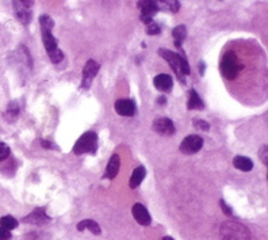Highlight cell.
<instances>
[{"label":"cell","instance_id":"1","mask_svg":"<svg viewBox=\"0 0 268 240\" xmlns=\"http://www.w3.org/2000/svg\"><path fill=\"white\" fill-rule=\"evenodd\" d=\"M40 26H41L44 46H45L46 52L49 55L50 61L53 64H60L64 60V55L63 52L59 49V42L55 38V36L52 34L55 21L50 18L49 15H41L40 17Z\"/></svg>","mask_w":268,"mask_h":240},{"label":"cell","instance_id":"2","mask_svg":"<svg viewBox=\"0 0 268 240\" xmlns=\"http://www.w3.org/2000/svg\"><path fill=\"white\" fill-rule=\"evenodd\" d=\"M221 240H250L249 229L241 222L229 221L223 222L219 229Z\"/></svg>","mask_w":268,"mask_h":240},{"label":"cell","instance_id":"3","mask_svg":"<svg viewBox=\"0 0 268 240\" xmlns=\"http://www.w3.org/2000/svg\"><path fill=\"white\" fill-rule=\"evenodd\" d=\"M219 68H221V73L225 79L234 80L241 71V64L236 53L234 52H226L221 59Z\"/></svg>","mask_w":268,"mask_h":240},{"label":"cell","instance_id":"4","mask_svg":"<svg viewBox=\"0 0 268 240\" xmlns=\"http://www.w3.org/2000/svg\"><path fill=\"white\" fill-rule=\"evenodd\" d=\"M98 150V135L95 132H86L73 145V154H95Z\"/></svg>","mask_w":268,"mask_h":240},{"label":"cell","instance_id":"5","mask_svg":"<svg viewBox=\"0 0 268 240\" xmlns=\"http://www.w3.org/2000/svg\"><path fill=\"white\" fill-rule=\"evenodd\" d=\"M33 5H34V2H32V0H15V2H13L15 17L25 26H28L33 18Z\"/></svg>","mask_w":268,"mask_h":240},{"label":"cell","instance_id":"6","mask_svg":"<svg viewBox=\"0 0 268 240\" xmlns=\"http://www.w3.org/2000/svg\"><path fill=\"white\" fill-rule=\"evenodd\" d=\"M137 6L141 9V21L145 25L153 22L155 15L159 13L160 6L155 0H144V2H137Z\"/></svg>","mask_w":268,"mask_h":240},{"label":"cell","instance_id":"7","mask_svg":"<svg viewBox=\"0 0 268 240\" xmlns=\"http://www.w3.org/2000/svg\"><path fill=\"white\" fill-rule=\"evenodd\" d=\"M203 147V139L198 135L187 136L180 144V152L184 155H194Z\"/></svg>","mask_w":268,"mask_h":240},{"label":"cell","instance_id":"8","mask_svg":"<svg viewBox=\"0 0 268 240\" xmlns=\"http://www.w3.org/2000/svg\"><path fill=\"white\" fill-rule=\"evenodd\" d=\"M159 55L163 57L167 63L169 64V67L172 68V71L176 73L179 82L184 84V77H183L182 72H180V63H179V55L177 53H173L172 50L168 49H159Z\"/></svg>","mask_w":268,"mask_h":240},{"label":"cell","instance_id":"9","mask_svg":"<svg viewBox=\"0 0 268 240\" xmlns=\"http://www.w3.org/2000/svg\"><path fill=\"white\" fill-rule=\"evenodd\" d=\"M99 68L100 65L96 63L95 60H88V61H87L86 65H84V69H83V88H90L94 77L99 72Z\"/></svg>","mask_w":268,"mask_h":240},{"label":"cell","instance_id":"10","mask_svg":"<svg viewBox=\"0 0 268 240\" xmlns=\"http://www.w3.org/2000/svg\"><path fill=\"white\" fill-rule=\"evenodd\" d=\"M152 129L161 136H172L175 133V125H173L172 119L165 117L157 118L156 121H153Z\"/></svg>","mask_w":268,"mask_h":240},{"label":"cell","instance_id":"11","mask_svg":"<svg viewBox=\"0 0 268 240\" xmlns=\"http://www.w3.org/2000/svg\"><path fill=\"white\" fill-rule=\"evenodd\" d=\"M115 111L123 117H133L136 114V103L133 99H118L114 104Z\"/></svg>","mask_w":268,"mask_h":240},{"label":"cell","instance_id":"12","mask_svg":"<svg viewBox=\"0 0 268 240\" xmlns=\"http://www.w3.org/2000/svg\"><path fill=\"white\" fill-rule=\"evenodd\" d=\"M23 222L36 224V225H45V224L50 222V217L46 214L45 209L37 208L30 214H28L26 217L23 218Z\"/></svg>","mask_w":268,"mask_h":240},{"label":"cell","instance_id":"13","mask_svg":"<svg viewBox=\"0 0 268 240\" xmlns=\"http://www.w3.org/2000/svg\"><path fill=\"white\" fill-rule=\"evenodd\" d=\"M132 213L134 218H136V221L140 224V225H149L150 221H152V218H150V214L148 212V209L144 206L142 204H134L133 205Z\"/></svg>","mask_w":268,"mask_h":240},{"label":"cell","instance_id":"14","mask_svg":"<svg viewBox=\"0 0 268 240\" xmlns=\"http://www.w3.org/2000/svg\"><path fill=\"white\" fill-rule=\"evenodd\" d=\"M153 84H155L156 88L161 91V92H171L173 87V80L169 75L160 73V75H157V76L153 79Z\"/></svg>","mask_w":268,"mask_h":240},{"label":"cell","instance_id":"15","mask_svg":"<svg viewBox=\"0 0 268 240\" xmlns=\"http://www.w3.org/2000/svg\"><path fill=\"white\" fill-rule=\"evenodd\" d=\"M119 166H121V162H119V156L117 154H114L111 158H110L109 163H107V167H106L105 178L107 179H114L117 177V174L119 171Z\"/></svg>","mask_w":268,"mask_h":240},{"label":"cell","instance_id":"16","mask_svg":"<svg viewBox=\"0 0 268 240\" xmlns=\"http://www.w3.org/2000/svg\"><path fill=\"white\" fill-rule=\"evenodd\" d=\"M146 175V170L144 166H138V167L132 172V177H130V181H129V186L132 189H136L138 186L141 185V182L144 181V178Z\"/></svg>","mask_w":268,"mask_h":240},{"label":"cell","instance_id":"17","mask_svg":"<svg viewBox=\"0 0 268 240\" xmlns=\"http://www.w3.org/2000/svg\"><path fill=\"white\" fill-rule=\"evenodd\" d=\"M233 166H234L237 170H240V171L248 172L253 168V162H252L249 158H246V156L238 155V156L233 159Z\"/></svg>","mask_w":268,"mask_h":240},{"label":"cell","instance_id":"18","mask_svg":"<svg viewBox=\"0 0 268 240\" xmlns=\"http://www.w3.org/2000/svg\"><path fill=\"white\" fill-rule=\"evenodd\" d=\"M187 109L188 110H202L205 109V103L203 100L198 95L194 88H191L190 91V98H188V103H187Z\"/></svg>","mask_w":268,"mask_h":240},{"label":"cell","instance_id":"19","mask_svg":"<svg viewBox=\"0 0 268 240\" xmlns=\"http://www.w3.org/2000/svg\"><path fill=\"white\" fill-rule=\"evenodd\" d=\"M172 36H173V42H175V46L177 49H182V45L184 40L187 37V29L184 25H179L176 28L172 30Z\"/></svg>","mask_w":268,"mask_h":240},{"label":"cell","instance_id":"20","mask_svg":"<svg viewBox=\"0 0 268 240\" xmlns=\"http://www.w3.org/2000/svg\"><path fill=\"white\" fill-rule=\"evenodd\" d=\"M19 113H21V107L17 100H11L7 106V109L5 111V118L9 123H14L15 119L18 118Z\"/></svg>","mask_w":268,"mask_h":240},{"label":"cell","instance_id":"21","mask_svg":"<svg viewBox=\"0 0 268 240\" xmlns=\"http://www.w3.org/2000/svg\"><path fill=\"white\" fill-rule=\"evenodd\" d=\"M84 229H90L94 235H100V233H102L99 224L94 221V220H90V218H86V220H83L82 222H79L78 224V231L83 232Z\"/></svg>","mask_w":268,"mask_h":240},{"label":"cell","instance_id":"22","mask_svg":"<svg viewBox=\"0 0 268 240\" xmlns=\"http://www.w3.org/2000/svg\"><path fill=\"white\" fill-rule=\"evenodd\" d=\"M0 226L2 228H5V229H14L18 226V220L13 216H3V217L0 218Z\"/></svg>","mask_w":268,"mask_h":240},{"label":"cell","instance_id":"23","mask_svg":"<svg viewBox=\"0 0 268 240\" xmlns=\"http://www.w3.org/2000/svg\"><path fill=\"white\" fill-rule=\"evenodd\" d=\"M179 63H180V72H182L183 76H184V75H190L191 73L190 64H188V61H187L186 55H184L183 49H180V55H179Z\"/></svg>","mask_w":268,"mask_h":240},{"label":"cell","instance_id":"24","mask_svg":"<svg viewBox=\"0 0 268 240\" xmlns=\"http://www.w3.org/2000/svg\"><path fill=\"white\" fill-rule=\"evenodd\" d=\"M159 5H163L165 10H169L171 13H176L177 10L180 9V3L175 2V0H167V2H159Z\"/></svg>","mask_w":268,"mask_h":240},{"label":"cell","instance_id":"25","mask_svg":"<svg viewBox=\"0 0 268 240\" xmlns=\"http://www.w3.org/2000/svg\"><path fill=\"white\" fill-rule=\"evenodd\" d=\"M146 33H148L149 36H159L160 33H161V28H160L159 23L150 22L146 25Z\"/></svg>","mask_w":268,"mask_h":240},{"label":"cell","instance_id":"26","mask_svg":"<svg viewBox=\"0 0 268 240\" xmlns=\"http://www.w3.org/2000/svg\"><path fill=\"white\" fill-rule=\"evenodd\" d=\"M10 155H11V150L9 145L0 143V162H5L6 159L10 158Z\"/></svg>","mask_w":268,"mask_h":240},{"label":"cell","instance_id":"27","mask_svg":"<svg viewBox=\"0 0 268 240\" xmlns=\"http://www.w3.org/2000/svg\"><path fill=\"white\" fill-rule=\"evenodd\" d=\"M194 127L199 128L202 131H209L210 129L209 123H206L203 119H195V121H194Z\"/></svg>","mask_w":268,"mask_h":240},{"label":"cell","instance_id":"28","mask_svg":"<svg viewBox=\"0 0 268 240\" xmlns=\"http://www.w3.org/2000/svg\"><path fill=\"white\" fill-rule=\"evenodd\" d=\"M11 239V231L9 229H5L0 226V240H10Z\"/></svg>","mask_w":268,"mask_h":240},{"label":"cell","instance_id":"29","mask_svg":"<svg viewBox=\"0 0 268 240\" xmlns=\"http://www.w3.org/2000/svg\"><path fill=\"white\" fill-rule=\"evenodd\" d=\"M219 205H221V206H222L223 213H225V214H226V216H232V214H233L232 208H230V206H227L226 202H225V201H223V199H221V201H219Z\"/></svg>","mask_w":268,"mask_h":240},{"label":"cell","instance_id":"30","mask_svg":"<svg viewBox=\"0 0 268 240\" xmlns=\"http://www.w3.org/2000/svg\"><path fill=\"white\" fill-rule=\"evenodd\" d=\"M267 145H264L263 148L260 150V159H261V162L264 163V166H267L268 160H267Z\"/></svg>","mask_w":268,"mask_h":240},{"label":"cell","instance_id":"31","mask_svg":"<svg viewBox=\"0 0 268 240\" xmlns=\"http://www.w3.org/2000/svg\"><path fill=\"white\" fill-rule=\"evenodd\" d=\"M41 143H42V147H44V148H49V150H56V148H57L56 145H52V143H50V141L42 140ZM57 150H59V148H57Z\"/></svg>","mask_w":268,"mask_h":240},{"label":"cell","instance_id":"32","mask_svg":"<svg viewBox=\"0 0 268 240\" xmlns=\"http://www.w3.org/2000/svg\"><path fill=\"white\" fill-rule=\"evenodd\" d=\"M199 71H200V75H203V73H205V63H203V61H200L199 63Z\"/></svg>","mask_w":268,"mask_h":240},{"label":"cell","instance_id":"33","mask_svg":"<svg viewBox=\"0 0 268 240\" xmlns=\"http://www.w3.org/2000/svg\"><path fill=\"white\" fill-rule=\"evenodd\" d=\"M167 103V99L164 98V96H160L159 98V104H165Z\"/></svg>","mask_w":268,"mask_h":240},{"label":"cell","instance_id":"34","mask_svg":"<svg viewBox=\"0 0 268 240\" xmlns=\"http://www.w3.org/2000/svg\"><path fill=\"white\" fill-rule=\"evenodd\" d=\"M163 240H175V239H172V237H171V236H164Z\"/></svg>","mask_w":268,"mask_h":240}]
</instances>
